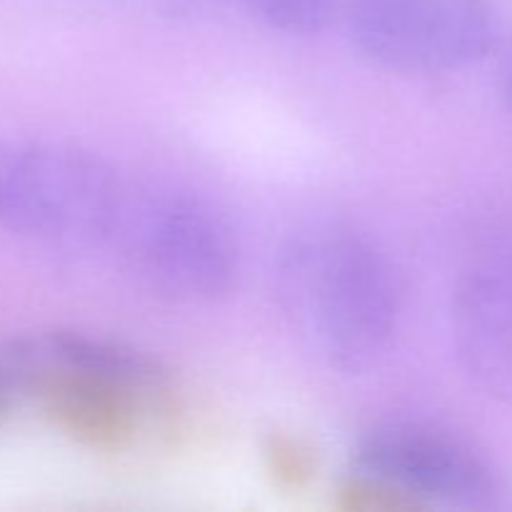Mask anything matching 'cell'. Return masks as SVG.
Wrapping results in <instances>:
<instances>
[{
	"label": "cell",
	"mask_w": 512,
	"mask_h": 512,
	"mask_svg": "<svg viewBox=\"0 0 512 512\" xmlns=\"http://www.w3.org/2000/svg\"><path fill=\"white\" fill-rule=\"evenodd\" d=\"M275 298L298 343L338 373L375 368L398 335V273L378 240L350 223L295 230L275 260Z\"/></svg>",
	"instance_id": "6da1fadb"
},
{
	"label": "cell",
	"mask_w": 512,
	"mask_h": 512,
	"mask_svg": "<svg viewBox=\"0 0 512 512\" xmlns=\"http://www.w3.org/2000/svg\"><path fill=\"white\" fill-rule=\"evenodd\" d=\"M20 398H30L50 425L88 450L115 453L145 425L173 410L175 383L155 355L105 335L50 328L0 348Z\"/></svg>",
	"instance_id": "7a4b0ae2"
},
{
	"label": "cell",
	"mask_w": 512,
	"mask_h": 512,
	"mask_svg": "<svg viewBox=\"0 0 512 512\" xmlns=\"http://www.w3.org/2000/svg\"><path fill=\"white\" fill-rule=\"evenodd\" d=\"M123 180L95 150L68 140H0V230L48 248L110 243L123 213Z\"/></svg>",
	"instance_id": "3957f363"
},
{
	"label": "cell",
	"mask_w": 512,
	"mask_h": 512,
	"mask_svg": "<svg viewBox=\"0 0 512 512\" xmlns=\"http://www.w3.org/2000/svg\"><path fill=\"white\" fill-rule=\"evenodd\" d=\"M113 243L135 280L168 303L213 305L238 285L233 225L193 190L155 188L138 198L128 193Z\"/></svg>",
	"instance_id": "277c9868"
},
{
	"label": "cell",
	"mask_w": 512,
	"mask_h": 512,
	"mask_svg": "<svg viewBox=\"0 0 512 512\" xmlns=\"http://www.w3.org/2000/svg\"><path fill=\"white\" fill-rule=\"evenodd\" d=\"M345 25L358 53L393 73H455L500 38L490 0H348Z\"/></svg>",
	"instance_id": "5b68a950"
},
{
	"label": "cell",
	"mask_w": 512,
	"mask_h": 512,
	"mask_svg": "<svg viewBox=\"0 0 512 512\" xmlns=\"http://www.w3.org/2000/svg\"><path fill=\"white\" fill-rule=\"evenodd\" d=\"M353 463L355 470L393 483L425 510H488L503 498L493 460L473 440L433 420H380L360 435Z\"/></svg>",
	"instance_id": "8992f818"
},
{
	"label": "cell",
	"mask_w": 512,
	"mask_h": 512,
	"mask_svg": "<svg viewBox=\"0 0 512 512\" xmlns=\"http://www.w3.org/2000/svg\"><path fill=\"white\" fill-rule=\"evenodd\" d=\"M450 330L465 378L488 398L512 403V243L483 245L465 260Z\"/></svg>",
	"instance_id": "52a82bcc"
},
{
	"label": "cell",
	"mask_w": 512,
	"mask_h": 512,
	"mask_svg": "<svg viewBox=\"0 0 512 512\" xmlns=\"http://www.w3.org/2000/svg\"><path fill=\"white\" fill-rule=\"evenodd\" d=\"M260 25L283 35L308 38L323 33L335 13V0H238Z\"/></svg>",
	"instance_id": "ba28073f"
},
{
	"label": "cell",
	"mask_w": 512,
	"mask_h": 512,
	"mask_svg": "<svg viewBox=\"0 0 512 512\" xmlns=\"http://www.w3.org/2000/svg\"><path fill=\"white\" fill-rule=\"evenodd\" d=\"M263 460L270 480L283 490H303L318 475L315 448L288 430H273L265 438Z\"/></svg>",
	"instance_id": "9c48e42d"
},
{
	"label": "cell",
	"mask_w": 512,
	"mask_h": 512,
	"mask_svg": "<svg viewBox=\"0 0 512 512\" xmlns=\"http://www.w3.org/2000/svg\"><path fill=\"white\" fill-rule=\"evenodd\" d=\"M338 508L343 512H423L418 500L378 475L353 470L338 488Z\"/></svg>",
	"instance_id": "30bf717a"
},
{
	"label": "cell",
	"mask_w": 512,
	"mask_h": 512,
	"mask_svg": "<svg viewBox=\"0 0 512 512\" xmlns=\"http://www.w3.org/2000/svg\"><path fill=\"white\" fill-rule=\"evenodd\" d=\"M20 400L18 390H15L13 380H10L8 370H5V365L0 363V425L8 420V415L13 413L15 403Z\"/></svg>",
	"instance_id": "8fae6325"
},
{
	"label": "cell",
	"mask_w": 512,
	"mask_h": 512,
	"mask_svg": "<svg viewBox=\"0 0 512 512\" xmlns=\"http://www.w3.org/2000/svg\"><path fill=\"white\" fill-rule=\"evenodd\" d=\"M500 88H503L505 103H508V108L512 110V55L503 68V80H500Z\"/></svg>",
	"instance_id": "7c38bea8"
}]
</instances>
